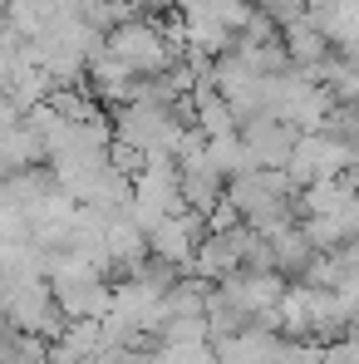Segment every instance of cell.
<instances>
[{"label": "cell", "instance_id": "cell-1", "mask_svg": "<svg viewBox=\"0 0 359 364\" xmlns=\"http://www.w3.org/2000/svg\"><path fill=\"white\" fill-rule=\"evenodd\" d=\"M222 197L237 207L241 227L251 232H276L296 222V182L286 178V168H251L222 182Z\"/></svg>", "mask_w": 359, "mask_h": 364}, {"label": "cell", "instance_id": "cell-2", "mask_svg": "<svg viewBox=\"0 0 359 364\" xmlns=\"http://www.w3.org/2000/svg\"><path fill=\"white\" fill-rule=\"evenodd\" d=\"M104 45L119 55L138 79H153L163 69H173L182 60V45L173 40V25H158L153 15L148 20H128V25H114L104 35Z\"/></svg>", "mask_w": 359, "mask_h": 364}, {"label": "cell", "instance_id": "cell-3", "mask_svg": "<svg viewBox=\"0 0 359 364\" xmlns=\"http://www.w3.org/2000/svg\"><path fill=\"white\" fill-rule=\"evenodd\" d=\"M345 173H355V143H335L325 133H300L291 158H286V178L296 187L345 178Z\"/></svg>", "mask_w": 359, "mask_h": 364}, {"label": "cell", "instance_id": "cell-4", "mask_svg": "<svg viewBox=\"0 0 359 364\" xmlns=\"http://www.w3.org/2000/svg\"><path fill=\"white\" fill-rule=\"evenodd\" d=\"M202 237H207L202 217L182 207V212H173V217H163V222L148 227V256L163 261V266H173V271H187V261H192V251H197Z\"/></svg>", "mask_w": 359, "mask_h": 364}, {"label": "cell", "instance_id": "cell-5", "mask_svg": "<svg viewBox=\"0 0 359 364\" xmlns=\"http://www.w3.org/2000/svg\"><path fill=\"white\" fill-rule=\"evenodd\" d=\"M232 271H241V222L232 232H207L192 251V261H187V276H197L207 286L227 281Z\"/></svg>", "mask_w": 359, "mask_h": 364}, {"label": "cell", "instance_id": "cell-6", "mask_svg": "<svg viewBox=\"0 0 359 364\" xmlns=\"http://www.w3.org/2000/svg\"><path fill=\"white\" fill-rule=\"evenodd\" d=\"M241 133V143H246V153H251V163L256 168H286V158H291V148H296V128L291 123H281V119H246L237 128Z\"/></svg>", "mask_w": 359, "mask_h": 364}, {"label": "cell", "instance_id": "cell-7", "mask_svg": "<svg viewBox=\"0 0 359 364\" xmlns=\"http://www.w3.org/2000/svg\"><path fill=\"white\" fill-rule=\"evenodd\" d=\"M143 256H148V232L133 222V212H128V207L109 212V217H104V261L119 266L123 276H128Z\"/></svg>", "mask_w": 359, "mask_h": 364}, {"label": "cell", "instance_id": "cell-8", "mask_svg": "<svg viewBox=\"0 0 359 364\" xmlns=\"http://www.w3.org/2000/svg\"><path fill=\"white\" fill-rule=\"evenodd\" d=\"M133 69L109 50V45H99L89 60H84V84H89V94L94 99H104V104H128V94H133Z\"/></svg>", "mask_w": 359, "mask_h": 364}, {"label": "cell", "instance_id": "cell-9", "mask_svg": "<svg viewBox=\"0 0 359 364\" xmlns=\"http://www.w3.org/2000/svg\"><path fill=\"white\" fill-rule=\"evenodd\" d=\"M320 30V40L335 50V55H355L359 45V5L355 0H335V5H320V10H305Z\"/></svg>", "mask_w": 359, "mask_h": 364}, {"label": "cell", "instance_id": "cell-10", "mask_svg": "<svg viewBox=\"0 0 359 364\" xmlns=\"http://www.w3.org/2000/svg\"><path fill=\"white\" fill-rule=\"evenodd\" d=\"M296 207L305 217H335V212H355V178H330V182H310V187H296Z\"/></svg>", "mask_w": 359, "mask_h": 364}, {"label": "cell", "instance_id": "cell-11", "mask_svg": "<svg viewBox=\"0 0 359 364\" xmlns=\"http://www.w3.org/2000/svg\"><path fill=\"white\" fill-rule=\"evenodd\" d=\"M50 364H79L89 360L94 350H104V335H99V320H64V330L55 340H45Z\"/></svg>", "mask_w": 359, "mask_h": 364}, {"label": "cell", "instance_id": "cell-12", "mask_svg": "<svg viewBox=\"0 0 359 364\" xmlns=\"http://www.w3.org/2000/svg\"><path fill=\"white\" fill-rule=\"evenodd\" d=\"M173 15H182V20H212L227 35H241V25L251 20V0H173Z\"/></svg>", "mask_w": 359, "mask_h": 364}, {"label": "cell", "instance_id": "cell-13", "mask_svg": "<svg viewBox=\"0 0 359 364\" xmlns=\"http://www.w3.org/2000/svg\"><path fill=\"white\" fill-rule=\"evenodd\" d=\"M45 163V138L20 119L10 133H0V173H20V168H40Z\"/></svg>", "mask_w": 359, "mask_h": 364}, {"label": "cell", "instance_id": "cell-14", "mask_svg": "<svg viewBox=\"0 0 359 364\" xmlns=\"http://www.w3.org/2000/svg\"><path fill=\"white\" fill-rule=\"evenodd\" d=\"M296 227H300V237L310 242V251H330V246L355 242L359 207H355V212H335V217H305V222H296Z\"/></svg>", "mask_w": 359, "mask_h": 364}, {"label": "cell", "instance_id": "cell-15", "mask_svg": "<svg viewBox=\"0 0 359 364\" xmlns=\"http://www.w3.org/2000/svg\"><path fill=\"white\" fill-rule=\"evenodd\" d=\"M192 99V128L202 133V138H222V133H237L241 123L237 114L227 109V99L217 94V89H197V94H187Z\"/></svg>", "mask_w": 359, "mask_h": 364}, {"label": "cell", "instance_id": "cell-16", "mask_svg": "<svg viewBox=\"0 0 359 364\" xmlns=\"http://www.w3.org/2000/svg\"><path fill=\"white\" fill-rule=\"evenodd\" d=\"M266 246H271V271L276 276H300V266H305V256H310V242L300 237V227H276V232H261Z\"/></svg>", "mask_w": 359, "mask_h": 364}, {"label": "cell", "instance_id": "cell-17", "mask_svg": "<svg viewBox=\"0 0 359 364\" xmlns=\"http://www.w3.org/2000/svg\"><path fill=\"white\" fill-rule=\"evenodd\" d=\"M207 163L222 173V178H237V173H251V153L241 143V133H222V138H207Z\"/></svg>", "mask_w": 359, "mask_h": 364}, {"label": "cell", "instance_id": "cell-18", "mask_svg": "<svg viewBox=\"0 0 359 364\" xmlns=\"http://www.w3.org/2000/svg\"><path fill=\"white\" fill-rule=\"evenodd\" d=\"M207 291H212L207 281H197V276L178 271V276H173V286L163 291V310H168V315H202Z\"/></svg>", "mask_w": 359, "mask_h": 364}, {"label": "cell", "instance_id": "cell-19", "mask_svg": "<svg viewBox=\"0 0 359 364\" xmlns=\"http://www.w3.org/2000/svg\"><path fill=\"white\" fill-rule=\"evenodd\" d=\"M153 340H158V345H207L212 330H207L202 315H163V325H158Z\"/></svg>", "mask_w": 359, "mask_h": 364}, {"label": "cell", "instance_id": "cell-20", "mask_svg": "<svg viewBox=\"0 0 359 364\" xmlns=\"http://www.w3.org/2000/svg\"><path fill=\"white\" fill-rule=\"evenodd\" d=\"M251 5H256V10H261V15H266V20L276 25V30L305 15V0H251Z\"/></svg>", "mask_w": 359, "mask_h": 364}, {"label": "cell", "instance_id": "cell-21", "mask_svg": "<svg viewBox=\"0 0 359 364\" xmlns=\"http://www.w3.org/2000/svg\"><path fill=\"white\" fill-rule=\"evenodd\" d=\"M5 5H10V0H0V10H5Z\"/></svg>", "mask_w": 359, "mask_h": 364}]
</instances>
